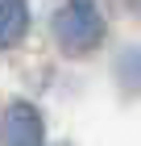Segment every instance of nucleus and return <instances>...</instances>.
<instances>
[{
  "instance_id": "7ed1b4c3",
  "label": "nucleus",
  "mask_w": 141,
  "mask_h": 146,
  "mask_svg": "<svg viewBox=\"0 0 141 146\" xmlns=\"http://www.w3.org/2000/svg\"><path fill=\"white\" fill-rule=\"evenodd\" d=\"M25 25H29V9L25 0H0V50L12 42H21Z\"/></svg>"
},
{
  "instance_id": "f03ea898",
  "label": "nucleus",
  "mask_w": 141,
  "mask_h": 146,
  "mask_svg": "<svg viewBox=\"0 0 141 146\" xmlns=\"http://www.w3.org/2000/svg\"><path fill=\"white\" fill-rule=\"evenodd\" d=\"M0 146H46V129L37 109L25 100L9 104L4 117H0Z\"/></svg>"
},
{
  "instance_id": "f257e3e1",
  "label": "nucleus",
  "mask_w": 141,
  "mask_h": 146,
  "mask_svg": "<svg viewBox=\"0 0 141 146\" xmlns=\"http://www.w3.org/2000/svg\"><path fill=\"white\" fill-rule=\"evenodd\" d=\"M54 42L66 54H91L104 42L100 0H58V9H54Z\"/></svg>"
}]
</instances>
